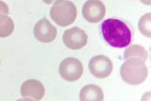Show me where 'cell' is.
I'll return each mask as SVG.
<instances>
[{"label": "cell", "instance_id": "obj_1", "mask_svg": "<svg viewBox=\"0 0 151 101\" xmlns=\"http://www.w3.org/2000/svg\"><path fill=\"white\" fill-rule=\"evenodd\" d=\"M101 33L108 44L118 48L127 47L132 38L131 30L127 24L115 18H110L102 22Z\"/></svg>", "mask_w": 151, "mask_h": 101}, {"label": "cell", "instance_id": "obj_2", "mask_svg": "<svg viewBox=\"0 0 151 101\" xmlns=\"http://www.w3.org/2000/svg\"><path fill=\"white\" fill-rule=\"evenodd\" d=\"M120 75L127 84L137 86L147 78L148 67L139 58H129L120 68Z\"/></svg>", "mask_w": 151, "mask_h": 101}, {"label": "cell", "instance_id": "obj_3", "mask_svg": "<svg viewBox=\"0 0 151 101\" xmlns=\"http://www.w3.org/2000/svg\"><path fill=\"white\" fill-rule=\"evenodd\" d=\"M50 17L59 26L66 27L75 21L77 9L71 1L56 0L50 10Z\"/></svg>", "mask_w": 151, "mask_h": 101}, {"label": "cell", "instance_id": "obj_4", "mask_svg": "<svg viewBox=\"0 0 151 101\" xmlns=\"http://www.w3.org/2000/svg\"><path fill=\"white\" fill-rule=\"evenodd\" d=\"M83 65L75 58H67L63 60L59 67L60 76L67 81L73 82L80 79L83 74Z\"/></svg>", "mask_w": 151, "mask_h": 101}, {"label": "cell", "instance_id": "obj_5", "mask_svg": "<svg viewBox=\"0 0 151 101\" xmlns=\"http://www.w3.org/2000/svg\"><path fill=\"white\" fill-rule=\"evenodd\" d=\"M88 67L93 76L99 79H105L112 73L113 64L107 56H97L90 60Z\"/></svg>", "mask_w": 151, "mask_h": 101}, {"label": "cell", "instance_id": "obj_6", "mask_svg": "<svg viewBox=\"0 0 151 101\" xmlns=\"http://www.w3.org/2000/svg\"><path fill=\"white\" fill-rule=\"evenodd\" d=\"M82 15L87 22H100L105 16V4L100 0H88L83 5Z\"/></svg>", "mask_w": 151, "mask_h": 101}, {"label": "cell", "instance_id": "obj_7", "mask_svg": "<svg viewBox=\"0 0 151 101\" xmlns=\"http://www.w3.org/2000/svg\"><path fill=\"white\" fill-rule=\"evenodd\" d=\"M87 35L78 27H73L66 30L63 34V43L73 50L81 49L87 43Z\"/></svg>", "mask_w": 151, "mask_h": 101}, {"label": "cell", "instance_id": "obj_8", "mask_svg": "<svg viewBox=\"0 0 151 101\" xmlns=\"http://www.w3.org/2000/svg\"><path fill=\"white\" fill-rule=\"evenodd\" d=\"M33 33L39 42L48 43L55 39L57 35V30L47 18H42L36 22Z\"/></svg>", "mask_w": 151, "mask_h": 101}, {"label": "cell", "instance_id": "obj_9", "mask_svg": "<svg viewBox=\"0 0 151 101\" xmlns=\"http://www.w3.org/2000/svg\"><path fill=\"white\" fill-rule=\"evenodd\" d=\"M44 94L43 85L36 79H28L21 87V95L28 100H41Z\"/></svg>", "mask_w": 151, "mask_h": 101}, {"label": "cell", "instance_id": "obj_10", "mask_svg": "<svg viewBox=\"0 0 151 101\" xmlns=\"http://www.w3.org/2000/svg\"><path fill=\"white\" fill-rule=\"evenodd\" d=\"M80 100L81 101H102L104 100V92L96 85H87L81 91Z\"/></svg>", "mask_w": 151, "mask_h": 101}, {"label": "cell", "instance_id": "obj_11", "mask_svg": "<svg viewBox=\"0 0 151 101\" xmlns=\"http://www.w3.org/2000/svg\"><path fill=\"white\" fill-rule=\"evenodd\" d=\"M133 57L139 58L144 61L148 59V53L142 46L137 44L131 45L124 51V58L127 60L129 58H133Z\"/></svg>", "mask_w": 151, "mask_h": 101}, {"label": "cell", "instance_id": "obj_12", "mask_svg": "<svg viewBox=\"0 0 151 101\" xmlns=\"http://www.w3.org/2000/svg\"><path fill=\"white\" fill-rule=\"evenodd\" d=\"M14 31V22L11 17L0 14V37H8Z\"/></svg>", "mask_w": 151, "mask_h": 101}, {"label": "cell", "instance_id": "obj_13", "mask_svg": "<svg viewBox=\"0 0 151 101\" xmlns=\"http://www.w3.org/2000/svg\"><path fill=\"white\" fill-rule=\"evenodd\" d=\"M150 18L151 14L149 12V13L143 15L140 18L139 22H138V29H139L140 32L147 37H150L151 36Z\"/></svg>", "mask_w": 151, "mask_h": 101}, {"label": "cell", "instance_id": "obj_14", "mask_svg": "<svg viewBox=\"0 0 151 101\" xmlns=\"http://www.w3.org/2000/svg\"><path fill=\"white\" fill-rule=\"evenodd\" d=\"M9 13V8H8V5L3 2V1H0V14H4V15H7Z\"/></svg>", "mask_w": 151, "mask_h": 101}, {"label": "cell", "instance_id": "obj_15", "mask_svg": "<svg viewBox=\"0 0 151 101\" xmlns=\"http://www.w3.org/2000/svg\"><path fill=\"white\" fill-rule=\"evenodd\" d=\"M42 1L47 4H54L56 0H42Z\"/></svg>", "mask_w": 151, "mask_h": 101}]
</instances>
